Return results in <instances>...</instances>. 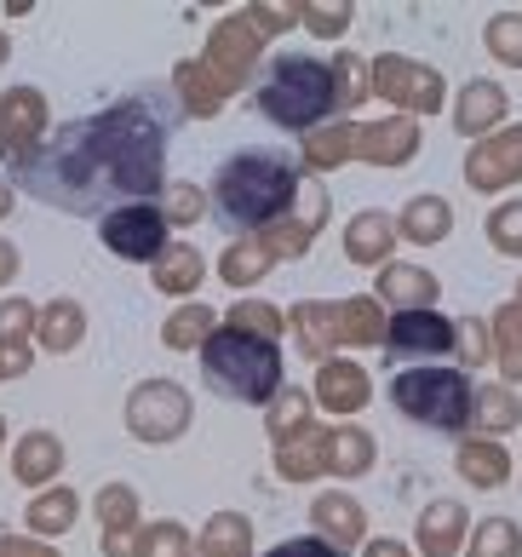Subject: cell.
<instances>
[{
  "mask_svg": "<svg viewBox=\"0 0 522 557\" xmlns=\"http://www.w3.org/2000/svg\"><path fill=\"white\" fill-rule=\"evenodd\" d=\"M161 161H166V115H156L150 98H121L115 110L47 133L40 150L12 168V178L47 208L103 219L110 196L144 201L150 190H161Z\"/></svg>",
  "mask_w": 522,
  "mask_h": 557,
  "instance_id": "6da1fadb",
  "label": "cell"
},
{
  "mask_svg": "<svg viewBox=\"0 0 522 557\" xmlns=\"http://www.w3.org/2000/svg\"><path fill=\"white\" fill-rule=\"evenodd\" d=\"M304 190L294 161L287 156H270V150H247V156H229L219 178H213V213L224 231L236 236H253L264 224H276L287 208H294V196Z\"/></svg>",
  "mask_w": 522,
  "mask_h": 557,
  "instance_id": "7a4b0ae2",
  "label": "cell"
},
{
  "mask_svg": "<svg viewBox=\"0 0 522 557\" xmlns=\"http://www.w3.org/2000/svg\"><path fill=\"white\" fill-rule=\"evenodd\" d=\"M201 380L224 403H270L282 391V350H276V339L241 334V327H219L201 345Z\"/></svg>",
  "mask_w": 522,
  "mask_h": 557,
  "instance_id": "3957f363",
  "label": "cell"
},
{
  "mask_svg": "<svg viewBox=\"0 0 522 557\" xmlns=\"http://www.w3.org/2000/svg\"><path fill=\"white\" fill-rule=\"evenodd\" d=\"M333 104H345V98H339V75H333L322 58H294L287 52L259 81V115L276 121V127H287V133L316 127Z\"/></svg>",
  "mask_w": 522,
  "mask_h": 557,
  "instance_id": "277c9868",
  "label": "cell"
},
{
  "mask_svg": "<svg viewBox=\"0 0 522 557\" xmlns=\"http://www.w3.org/2000/svg\"><path fill=\"white\" fill-rule=\"evenodd\" d=\"M390 403L402 420L431 431H465L476 414V391L459 368H402L390 380Z\"/></svg>",
  "mask_w": 522,
  "mask_h": 557,
  "instance_id": "5b68a950",
  "label": "cell"
},
{
  "mask_svg": "<svg viewBox=\"0 0 522 557\" xmlns=\"http://www.w3.org/2000/svg\"><path fill=\"white\" fill-rule=\"evenodd\" d=\"M98 242L110 247L115 259H133V264H156L166 247V213L150 208V201H127V208H110L98 219Z\"/></svg>",
  "mask_w": 522,
  "mask_h": 557,
  "instance_id": "8992f818",
  "label": "cell"
},
{
  "mask_svg": "<svg viewBox=\"0 0 522 557\" xmlns=\"http://www.w3.org/2000/svg\"><path fill=\"white\" fill-rule=\"evenodd\" d=\"M190 425V397L173 380H150L127 397V431L138 443H173Z\"/></svg>",
  "mask_w": 522,
  "mask_h": 557,
  "instance_id": "52a82bcc",
  "label": "cell"
},
{
  "mask_svg": "<svg viewBox=\"0 0 522 557\" xmlns=\"http://www.w3.org/2000/svg\"><path fill=\"white\" fill-rule=\"evenodd\" d=\"M40 133H47V98L35 87H12L0 98V150H7V168L29 161L40 150Z\"/></svg>",
  "mask_w": 522,
  "mask_h": 557,
  "instance_id": "ba28073f",
  "label": "cell"
},
{
  "mask_svg": "<svg viewBox=\"0 0 522 557\" xmlns=\"http://www.w3.org/2000/svg\"><path fill=\"white\" fill-rule=\"evenodd\" d=\"M98 523H103V557H133L138 541V494L127 483H103L98 488Z\"/></svg>",
  "mask_w": 522,
  "mask_h": 557,
  "instance_id": "9c48e42d",
  "label": "cell"
},
{
  "mask_svg": "<svg viewBox=\"0 0 522 557\" xmlns=\"http://www.w3.org/2000/svg\"><path fill=\"white\" fill-rule=\"evenodd\" d=\"M453 322H443L436 311H402L385 327V350L390 357H425V350H453Z\"/></svg>",
  "mask_w": 522,
  "mask_h": 557,
  "instance_id": "30bf717a",
  "label": "cell"
},
{
  "mask_svg": "<svg viewBox=\"0 0 522 557\" xmlns=\"http://www.w3.org/2000/svg\"><path fill=\"white\" fill-rule=\"evenodd\" d=\"M58 466H64V443H58L52 431H29V437H17V448H12V478L17 483L40 488V483L58 478Z\"/></svg>",
  "mask_w": 522,
  "mask_h": 557,
  "instance_id": "8fae6325",
  "label": "cell"
},
{
  "mask_svg": "<svg viewBox=\"0 0 522 557\" xmlns=\"http://www.w3.org/2000/svg\"><path fill=\"white\" fill-rule=\"evenodd\" d=\"M80 327H87V311H80L75 299H52L35 322V339H40V350H75Z\"/></svg>",
  "mask_w": 522,
  "mask_h": 557,
  "instance_id": "7c38bea8",
  "label": "cell"
},
{
  "mask_svg": "<svg viewBox=\"0 0 522 557\" xmlns=\"http://www.w3.org/2000/svg\"><path fill=\"white\" fill-rule=\"evenodd\" d=\"M316 529L327 534V546H350V541H362V506L357 500H345V494H322L316 500Z\"/></svg>",
  "mask_w": 522,
  "mask_h": 557,
  "instance_id": "4fadbf2b",
  "label": "cell"
},
{
  "mask_svg": "<svg viewBox=\"0 0 522 557\" xmlns=\"http://www.w3.org/2000/svg\"><path fill=\"white\" fill-rule=\"evenodd\" d=\"M316 391H322V403H327V408H339V414H350V408H362V403H368V380H362V368H357V362H327Z\"/></svg>",
  "mask_w": 522,
  "mask_h": 557,
  "instance_id": "5bb4252c",
  "label": "cell"
},
{
  "mask_svg": "<svg viewBox=\"0 0 522 557\" xmlns=\"http://www.w3.org/2000/svg\"><path fill=\"white\" fill-rule=\"evenodd\" d=\"M327 448L333 437H322V431H294V443H282V478H316V471H327Z\"/></svg>",
  "mask_w": 522,
  "mask_h": 557,
  "instance_id": "9a60e30c",
  "label": "cell"
},
{
  "mask_svg": "<svg viewBox=\"0 0 522 557\" xmlns=\"http://www.w3.org/2000/svg\"><path fill=\"white\" fill-rule=\"evenodd\" d=\"M196 282H201V253L190 242H173L156 259V287H166V294H190Z\"/></svg>",
  "mask_w": 522,
  "mask_h": 557,
  "instance_id": "2e32d148",
  "label": "cell"
},
{
  "mask_svg": "<svg viewBox=\"0 0 522 557\" xmlns=\"http://www.w3.org/2000/svg\"><path fill=\"white\" fill-rule=\"evenodd\" d=\"M517 168H522V127L471 156V178H476V184H499V178H511Z\"/></svg>",
  "mask_w": 522,
  "mask_h": 557,
  "instance_id": "e0dca14e",
  "label": "cell"
},
{
  "mask_svg": "<svg viewBox=\"0 0 522 557\" xmlns=\"http://www.w3.org/2000/svg\"><path fill=\"white\" fill-rule=\"evenodd\" d=\"M459 529H465V511H459L453 500H436L425 518H420V546H425L431 557H448L453 541H459Z\"/></svg>",
  "mask_w": 522,
  "mask_h": 557,
  "instance_id": "ac0fdd59",
  "label": "cell"
},
{
  "mask_svg": "<svg viewBox=\"0 0 522 557\" xmlns=\"http://www.w3.org/2000/svg\"><path fill=\"white\" fill-rule=\"evenodd\" d=\"M75 518H80L75 488H47V494H35V506H29V529L35 534H64Z\"/></svg>",
  "mask_w": 522,
  "mask_h": 557,
  "instance_id": "d6986e66",
  "label": "cell"
},
{
  "mask_svg": "<svg viewBox=\"0 0 522 557\" xmlns=\"http://www.w3.org/2000/svg\"><path fill=\"white\" fill-rule=\"evenodd\" d=\"M133 557H196V546L178 523H144L133 541Z\"/></svg>",
  "mask_w": 522,
  "mask_h": 557,
  "instance_id": "ffe728a7",
  "label": "cell"
},
{
  "mask_svg": "<svg viewBox=\"0 0 522 557\" xmlns=\"http://www.w3.org/2000/svg\"><path fill=\"white\" fill-rule=\"evenodd\" d=\"M201 557H247V523L236 511H219V518L201 529Z\"/></svg>",
  "mask_w": 522,
  "mask_h": 557,
  "instance_id": "44dd1931",
  "label": "cell"
},
{
  "mask_svg": "<svg viewBox=\"0 0 522 557\" xmlns=\"http://www.w3.org/2000/svg\"><path fill=\"white\" fill-rule=\"evenodd\" d=\"M178 87L190 92V98H184V104H190L196 115H213V110L224 104V92H229L224 81H219L213 70H207V64H184V70H178Z\"/></svg>",
  "mask_w": 522,
  "mask_h": 557,
  "instance_id": "7402d4cb",
  "label": "cell"
},
{
  "mask_svg": "<svg viewBox=\"0 0 522 557\" xmlns=\"http://www.w3.org/2000/svg\"><path fill=\"white\" fill-rule=\"evenodd\" d=\"M459 471H465L476 488H499L506 483V454H499L494 443H465L459 448Z\"/></svg>",
  "mask_w": 522,
  "mask_h": 557,
  "instance_id": "603a6c76",
  "label": "cell"
},
{
  "mask_svg": "<svg viewBox=\"0 0 522 557\" xmlns=\"http://www.w3.org/2000/svg\"><path fill=\"white\" fill-rule=\"evenodd\" d=\"M173 350H190V345H207L213 339V311L207 305H190V311H178L173 322H166V334H161Z\"/></svg>",
  "mask_w": 522,
  "mask_h": 557,
  "instance_id": "cb8c5ba5",
  "label": "cell"
},
{
  "mask_svg": "<svg viewBox=\"0 0 522 557\" xmlns=\"http://www.w3.org/2000/svg\"><path fill=\"white\" fill-rule=\"evenodd\" d=\"M385 81L396 92H408L402 104H436V92H443V81H436V75H413L408 64H380V87H385Z\"/></svg>",
  "mask_w": 522,
  "mask_h": 557,
  "instance_id": "d4e9b609",
  "label": "cell"
},
{
  "mask_svg": "<svg viewBox=\"0 0 522 557\" xmlns=\"http://www.w3.org/2000/svg\"><path fill=\"white\" fill-rule=\"evenodd\" d=\"M522 552V534L506 523V518H494L476 529V541H471V557H517Z\"/></svg>",
  "mask_w": 522,
  "mask_h": 557,
  "instance_id": "484cf974",
  "label": "cell"
},
{
  "mask_svg": "<svg viewBox=\"0 0 522 557\" xmlns=\"http://www.w3.org/2000/svg\"><path fill=\"white\" fill-rule=\"evenodd\" d=\"M380 247H390V219L362 213L357 224H350V253H357V259H380Z\"/></svg>",
  "mask_w": 522,
  "mask_h": 557,
  "instance_id": "4316f807",
  "label": "cell"
},
{
  "mask_svg": "<svg viewBox=\"0 0 522 557\" xmlns=\"http://www.w3.org/2000/svg\"><path fill=\"white\" fill-rule=\"evenodd\" d=\"M368 460H373V448L362 431H339L327 448V471H368Z\"/></svg>",
  "mask_w": 522,
  "mask_h": 557,
  "instance_id": "83f0119b",
  "label": "cell"
},
{
  "mask_svg": "<svg viewBox=\"0 0 522 557\" xmlns=\"http://www.w3.org/2000/svg\"><path fill=\"white\" fill-rule=\"evenodd\" d=\"M35 322H40L35 305H24V299H7V305H0V345H29Z\"/></svg>",
  "mask_w": 522,
  "mask_h": 557,
  "instance_id": "f1b7e54d",
  "label": "cell"
},
{
  "mask_svg": "<svg viewBox=\"0 0 522 557\" xmlns=\"http://www.w3.org/2000/svg\"><path fill=\"white\" fill-rule=\"evenodd\" d=\"M443 231H448V208H443V201H413V208H408V236L413 242H436Z\"/></svg>",
  "mask_w": 522,
  "mask_h": 557,
  "instance_id": "f546056e",
  "label": "cell"
},
{
  "mask_svg": "<svg viewBox=\"0 0 522 557\" xmlns=\"http://www.w3.org/2000/svg\"><path fill=\"white\" fill-rule=\"evenodd\" d=\"M494 115H499V87H488V81L465 87V110H459V127H476V121H494Z\"/></svg>",
  "mask_w": 522,
  "mask_h": 557,
  "instance_id": "4dcf8cb0",
  "label": "cell"
},
{
  "mask_svg": "<svg viewBox=\"0 0 522 557\" xmlns=\"http://www.w3.org/2000/svg\"><path fill=\"white\" fill-rule=\"evenodd\" d=\"M264 264H270L264 247H229V253H224V276H229V282H253Z\"/></svg>",
  "mask_w": 522,
  "mask_h": 557,
  "instance_id": "1f68e13d",
  "label": "cell"
},
{
  "mask_svg": "<svg viewBox=\"0 0 522 557\" xmlns=\"http://www.w3.org/2000/svg\"><path fill=\"white\" fill-rule=\"evenodd\" d=\"M385 294L390 299H431L436 282L425 271H385Z\"/></svg>",
  "mask_w": 522,
  "mask_h": 557,
  "instance_id": "d6a6232c",
  "label": "cell"
},
{
  "mask_svg": "<svg viewBox=\"0 0 522 557\" xmlns=\"http://www.w3.org/2000/svg\"><path fill=\"white\" fill-rule=\"evenodd\" d=\"M488 40H494V52L506 58V64H522V17H494Z\"/></svg>",
  "mask_w": 522,
  "mask_h": 557,
  "instance_id": "836d02e7",
  "label": "cell"
},
{
  "mask_svg": "<svg viewBox=\"0 0 522 557\" xmlns=\"http://www.w3.org/2000/svg\"><path fill=\"white\" fill-rule=\"evenodd\" d=\"M276 311H270V305H236V311H229V327H241V334H247V327H253V334L259 339H270V334H276Z\"/></svg>",
  "mask_w": 522,
  "mask_h": 557,
  "instance_id": "e575fe53",
  "label": "cell"
},
{
  "mask_svg": "<svg viewBox=\"0 0 522 557\" xmlns=\"http://www.w3.org/2000/svg\"><path fill=\"white\" fill-rule=\"evenodd\" d=\"M476 414H488L483 425L499 431V425H511V420H517V403L506 397V391H476Z\"/></svg>",
  "mask_w": 522,
  "mask_h": 557,
  "instance_id": "d590c367",
  "label": "cell"
},
{
  "mask_svg": "<svg viewBox=\"0 0 522 557\" xmlns=\"http://www.w3.org/2000/svg\"><path fill=\"white\" fill-rule=\"evenodd\" d=\"M270 431H276V443H287V431H304V397H299V391L276 403V414H270Z\"/></svg>",
  "mask_w": 522,
  "mask_h": 557,
  "instance_id": "8d00e7d4",
  "label": "cell"
},
{
  "mask_svg": "<svg viewBox=\"0 0 522 557\" xmlns=\"http://www.w3.org/2000/svg\"><path fill=\"white\" fill-rule=\"evenodd\" d=\"M499 327H506V374L522 380V311H506Z\"/></svg>",
  "mask_w": 522,
  "mask_h": 557,
  "instance_id": "74e56055",
  "label": "cell"
},
{
  "mask_svg": "<svg viewBox=\"0 0 522 557\" xmlns=\"http://www.w3.org/2000/svg\"><path fill=\"white\" fill-rule=\"evenodd\" d=\"M264 557H345L339 546H327V541H316V534H304V541H282V546H270Z\"/></svg>",
  "mask_w": 522,
  "mask_h": 557,
  "instance_id": "f35d334b",
  "label": "cell"
},
{
  "mask_svg": "<svg viewBox=\"0 0 522 557\" xmlns=\"http://www.w3.org/2000/svg\"><path fill=\"white\" fill-rule=\"evenodd\" d=\"M196 213H201L196 184H173V196H166V219H173V224H190Z\"/></svg>",
  "mask_w": 522,
  "mask_h": 557,
  "instance_id": "ab89813d",
  "label": "cell"
},
{
  "mask_svg": "<svg viewBox=\"0 0 522 557\" xmlns=\"http://www.w3.org/2000/svg\"><path fill=\"white\" fill-rule=\"evenodd\" d=\"M339 334H350V339H380V327H373V311H368V305H345V311H339Z\"/></svg>",
  "mask_w": 522,
  "mask_h": 557,
  "instance_id": "60d3db41",
  "label": "cell"
},
{
  "mask_svg": "<svg viewBox=\"0 0 522 557\" xmlns=\"http://www.w3.org/2000/svg\"><path fill=\"white\" fill-rule=\"evenodd\" d=\"M494 242L506 247V253H522V208H506L494 219Z\"/></svg>",
  "mask_w": 522,
  "mask_h": 557,
  "instance_id": "b9f144b4",
  "label": "cell"
},
{
  "mask_svg": "<svg viewBox=\"0 0 522 557\" xmlns=\"http://www.w3.org/2000/svg\"><path fill=\"white\" fill-rule=\"evenodd\" d=\"M0 557H58L52 546L40 541H17V534H0Z\"/></svg>",
  "mask_w": 522,
  "mask_h": 557,
  "instance_id": "7bdbcfd3",
  "label": "cell"
},
{
  "mask_svg": "<svg viewBox=\"0 0 522 557\" xmlns=\"http://www.w3.org/2000/svg\"><path fill=\"white\" fill-rule=\"evenodd\" d=\"M7 374H29V345H0V380Z\"/></svg>",
  "mask_w": 522,
  "mask_h": 557,
  "instance_id": "ee69618b",
  "label": "cell"
},
{
  "mask_svg": "<svg viewBox=\"0 0 522 557\" xmlns=\"http://www.w3.org/2000/svg\"><path fill=\"white\" fill-rule=\"evenodd\" d=\"M12 276H17V247L0 236V282H12Z\"/></svg>",
  "mask_w": 522,
  "mask_h": 557,
  "instance_id": "f6af8a7d",
  "label": "cell"
},
{
  "mask_svg": "<svg viewBox=\"0 0 522 557\" xmlns=\"http://www.w3.org/2000/svg\"><path fill=\"white\" fill-rule=\"evenodd\" d=\"M368 557H408V552L396 546V541H373V546H368Z\"/></svg>",
  "mask_w": 522,
  "mask_h": 557,
  "instance_id": "bcb514c9",
  "label": "cell"
},
{
  "mask_svg": "<svg viewBox=\"0 0 522 557\" xmlns=\"http://www.w3.org/2000/svg\"><path fill=\"white\" fill-rule=\"evenodd\" d=\"M7 208H12V196H7V190H0V213H7Z\"/></svg>",
  "mask_w": 522,
  "mask_h": 557,
  "instance_id": "7dc6e473",
  "label": "cell"
},
{
  "mask_svg": "<svg viewBox=\"0 0 522 557\" xmlns=\"http://www.w3.org/2000/svg\"><path fill=\"white\" fill-rule=\"evenodd\" d=\"M0 58H7V35H0Z\"/></svg>",
  "mask_w": 522,
  "mask_h": 557,
  "instance_id": "c3c4849f",
  "label": "cell"
},
{
  "mask_svg": "<svg viewBox=\"0 0 522 557\" xmlns=\"http://www.w3.org/2000/svg\"><path fill=\"white\" fill-rule=\"evenodd\" d=\"M0 443H7V420H0Z\"/></svg>",
  "mask_w": 522,
  "mask_h": 557,
  "instance_id": "681fc988",
  "label": "cell"
}]
</instances>
